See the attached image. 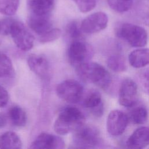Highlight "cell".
Here are the masks:
<instances>
[{
  "label": "cell",
  "mask_w": 149,
  "mask_h": 149,
  "mask_svg": "<svg viewBox=\"0 0 149 149\" xmlns=\"http://www.w3.org/2000/svg\"><path fill=\"white\" fill-rule=\"evenodd\" d=\"M85 116L75 107L64 108L59 113L54 124L55 132L60 135H65L75 132L84 124Z\"/></svg>",
  "instance_id": "1"
},
{
  "label": "cell",
  "mask_w": 149,
  "mask_h": 149,
  "mask_svg": "<svg viewBox=\"0 0 149 149\" xmlns=\"http://www.w3.org/2000/svg\"><path fill=\"white\" fill-rule=\"evenodd\" d=\"M75 68L79 77L84 81L94 84L104 90L109 88L111 76L108 71L99 63L88 61Z\"/></svg>",
  "instance_id": "2"
},
{
  "label": "cell",
  "mask_w": 149,
  "mask_h": 149,
  "mask_svg": "<svg viewBox=\"0 0 149 149\" xmlns=\"http://www.w3.org/2000/svg\"><path fill=\"white\" fill-rule=\"evenodd\" d=\"M116 36L133 47H142L147 44L148 36L142 27L129 23H123L116 28Z\"/></svg>",
  "instance_id": "3"
},
{
  "label": "cell",
  "mask_w": 149,
  "mask_h": 149,
  "mask_svg": "<svg viewBox=\"0 0 149 149\" xmlns=\"http://www.w3.org/2000/svg\"><path fill=\"white\" fill-rule=\"evenodd\" d=\"M73 144L75 148H94L101 143L98 130L94 126L83 125L73 132Z\"/></svg>",
  "instance_id": "4"
},
{
  "label": "cell",
  "mask_w": 149,
  "mask_h": 149,
  "mask_svg": "<svg viewBox=\"0 0 149 149\" xmlns=\"http://www.w3.org/2000/svg\"><path fill=\"white\" fill-rule=\"evenodd\" d=\"M81 40H73L68 49L69 61L75 68L88 62L93 55L91 46Z\"/></svg>",
  "instance_id": "5"
},
{
  "label": "cell",
  "mask_w": 149,
  "mask_h": 149,
  "mask_svg": "<svg viewBox=\"0 0 149 149\" xmlns=\"http://www.w3.org/2000/svg\"><path fill=\"white\" fill-rule=\"evenodd\" d=\"M57 95L62 100L76 104L81 101L83 96V86L74 80H66L59 83L56 87Z\"/></svg>",
  "instance_id": "6"
},
{
  "label": "cell",
  "mask_w": 149,
  "mask_h": 149,
  "mask_svg": "<svg viewBox=\"0 0 149 149\" xmlns=\"http://www.w3.org/2000/svg\"><path fill=\"white\" fill-rule=\"evenodd\" d=\"M10 35L16 47L20 50L27 51L33 48L34 37L23 23L15 20Z\"/></svg>",
  "instance_id": "7"
},
{
  "label": "cell",
  "mask_w": 149,
  "mask_h": 149,
  "mask_svg": "<svg viewBox=\"0 0 149 149\" xmlns=\"http://www.w3.org/2000/svg\"><path fill=\"white\" fill-rule=\"evenodd\" d=\"M138 87L132 79H124L120 84L119 90V102L125 107H132L138 100Z\"/></svg>",
  "instance_id": "8"
},
{
  "label": "cell",
  "mask_w": 149,
  "mask_h": 149,
  "mask_svg": "<svg viewBox=\"0 0 149 149\" xmlns=\"http://www.w3.org/2000/svg\"><path fill=\"white\" fill-rule=\"evenodd\" d=\"M108 22L107 15L103 12L93 13L83 20L80 27L86 34H91L100 32L105 29Z\"/></svg>",
  "instance_id": "9"
},
{
  "label": "cell",
  "mask_w": 149,
  "mask_h": 149,
  "mask_svg": "<svg viewBox=\"0 0 149 149\" xmlns=\"http://www.w3.org/2000/svg\"><path fill=\"white\" fill-rule=\"evenodd\" d=\"M129 120V116L125 112L120 110H113L107 119V130L112 136L121 135L125 131Z\"/></svg>",
  "instance_id": "10"
},
{
  "label": "cell",
  "mask_w": 149,
  "mask_h": 149,
  "mask_svg": "<svg viewBox=\"0 0 149 149\" xmlns=\"http://www.w3.org/2000/svg\"><path fill=\"white\" fill-rule=\"evenodd\" d=\"M65 147L63 139L48 133H40L31 143L30 148L35 149H61Z\"/></svg>",
  "instance_id": "11"
},
{
  "label": "cell",
  "mask_w": 149,
  "mask_h": 149,
  "mask_svg": "<svg viewBox=\"0 0 149 149\" xmlns=\"http://www.w3.org/2000/svg\"><path fill=\"white\" fill-rule=\"evenodd\" d=\"M83 105L95 116L100 117L103 115L104 105L102 97L97 90H91L87 93L83 99Z\"/></svg>",
  "instance_id": "12"
},
{
  "label": "cell",
  "mask_w": 149,
  "mask_h": 149,
  "mask_svg": "<svg viewBox=\"0 0 149 149\" xmlns=\"http://www.w3.org/2000/svg\"><path fill=\"white\" fill-rule=\"evenodd\" d=\"M27 64L30 69L40 78L48 77L49 63L44 56L34 54L30 55L27 58Z\"/></svg>",
  "instance_id": "13"
},
{
  "label": "cell",
  "mask_w": 149,
  "mask_h": 149,
  "mask_svg": "<svg viewBox=\"0 0 149 149\" xmlns=\"http://www.w3.org/2000/svg\"><path fill=\"white\" fill-rule=\"evenodd\" d=\"M149 145V128L140 127L136 129L129 136L126 146L128 148L141 149Z\"/></svg>",
  "instance_id": "14"
},
{
  "label": "cell",
  "mask_w": 149,
  "mask_h": 149,
  "mask_svg": "<svg viewBox=\"0 0 149 149\" xmlns=\"http://www.w3.org/2000/svg\"><path fill=\"white\" fill-rule=\"evenodd\" d=\"M27 24L31 30L40 36L52 29V23L48 15L32 14L27 19Z\"/></svg>",
  "instance_id": "15"
},
{
  "label": "cell",
  "mask_w": 149,
  "mask_h": 149,
  "mask_svg": "<svg viewBox=\"0 0 149 149\" xmlns=\"http://www.w3.org/2000/svg\"><path fill=\"white\" fill-rule=\"evenodd\" d=\"M129 62L135 68H141L149 65V48H139L129 55Z\"/></svg>",
  "instance_id": "16"
},
{
  "label": "cell",
  "mask_w": 149,
  "mask_h": 149,
  "mask_svg": "<svg viewBox=\"0 0 149 149\" xmlns=\"http://www.w3.org/2000/svg\"><path fill=\"white\" fill-rule=\"evenodd\" d=\"M29 8L32 14L48 15L54 6V0H29Z\"/></svg>",
  "instance_id": "17"
},
{
  "label": "cell",
  "mask_w": 149,
  "mask_h": 149,
  "mask_svg": "<svg viewBox=\"0 0 149 149\" xmlns=\"http://www.w3.org/2000/svg\"><path fill=\"white\" fill-rule=\"evenodd\" d=\"M22 147L21 139L14 132L8 131L0 136V148L20 149Z\"/></svg>",
  "instance_id": "18"
},
{
  "label": "cell",
  "mask_w": 149,
  "mask_h": 149,
  "mask_svg": "<svg viewBox=\"0 0 149 149\" xmlns=\"http://www.w3.org/2000/svg\"><path fill=\"white\" fill-rule=\"evenodd\" d=\"M9 118L13 125L22 127L26 125L27 116L25 111L19 106L11 107L8 111Z\"/></svg>",
  "instance_id": "19"
},
{
  "label": "cell",
  "mask_w": 149,
  "mask_h": 149,
  "mask_svg": "<svg viewBox=\"0 0 149 149\" xmlns=\"http://www.w3.org/2000/svg\"><path fill=\"white\" fill-rule=\"evenodd\" d=\"M15 75L12 61L5 54L0 51V78L10 77Z\"/></svg>",
  "instance_id": "20"
},
{
  "label": "cell",
  "mask_w": 149,
  "mask_h": 149,
  "mask_svg": "<svg viewBox=\"0 0 149 149\" xmlns=\"http://www.w3.org/2000/svg\"><path fill=\"white\" fill-rule=\"evenodd\" d=\"M107 63L108 67L115 72H122L127 68L125 58L119 54L110 56L107 59Z\"/></svg>",
  "instance_id": "21"
},
{
  "label": "cell",
  "mask_w": 149,
  "mask_h": 149,
  "mask_svg": "<svg viewBox=\"0 0 149 149\" xmlns=\"http://www.w3.org/2000/svg\"><path fill=\"white\" fill-rule=\"evenodd\" d=\"M148 113L147 108L144 106L134 107L130 111L129 118L134 124L141 125L146 122Z\"/></svg>",
  "instance_id": "22"
},
{
  "label": "cell",
  "mask_w": 149,
  "mask_h": 149,
  "mask_svg": "<svg viewBox=\"0 0 149 149\" xmlns=\"http://www.w3.org/2000/svg\"><path fill=\"white\" fill-rule=\"evenodd\" d=\"M20 0H0V13L5 16L15 15L19 6Z\"/></svg>",
  "instance_id": "23"
},
{
  "label": "cell",
  "mask_w": 149,
  "mask_h": 149,
  "mask_svg": "<svg viewBox=\"0 0 149 149\" xmlns=\"http://www.w3.org/2000/svg\"><path fill=\"white\" fill-rule=\"evenodd\" d=\"M109 7L118 13L128 11L132 7V0H107Z\"/></svg>",
  "instance_id": "24"
},
{
  "label": "cell",
  "mask_w": 149,
  "mask_h": 149,
  "mask_svg": "<svg viewBox=\"0 0 149 149\" xmlns=\"http://www.w3.org/2000/svg\"><path fill=\"white\" fill-rule=\"evenodd\" d=\"M66 33L68 36L73 40L82 39L83 31L80 25L76 21L70 22L66 27Z\"/></svg>",
  "instance_id": "25"
},
{
  "label": "cell",
  "mask_w": 149,
  "mask_h": 149,
  "mask_svg": "<svg viewBox=\"0 0 149 149\" xmlns=\"http://www.w3.org/2000/svg\"><path fill=\"white\" fill-rule=\"evenodd\" d=\"M61 34L62 31L59 29L52 28L45 34L40 36L39 41L40 42L43 44L52 42L58 39L61 36Z\"/></svg>",
  "instance_id": "26"
},
{
  "label": "cell",
  "mask_w": 149,
  "mask_h": 149,
  "mask_svg": "<svg viewBox=\"0 0 149 149\" xmlns=\"http://www.w3.org/2000/svg\"><path fill=\"white\" fill-rule=\"evenodd\" d=\"M82 13H87L92 10L96 6L95 0H72Z\"/></svg>",
  "instance_id": "27"
},
{
  "label": "cell",
  "mask_w": 149,
  "mask_h": 149,
  "mask_svg": "<svg viewBox=\"0 0 149 149\" xmlns=\"http://www.w3.org/2000/svg\"><path fill=\"white\" fill-rule=\"evenodd\" d=\"M15 20L11 18H4L0 20V35L10 34L11 28Z\"/></svg>",
  "instance_id": "28"
},
{
  "label": "cell",
  "mask_w": 149,
  "mask_h": 149,
  "mask_svg": "<svg viewBox=\"0 0 149 149\" xmlns=\"http://www.w3.org/2000/svg\"><path fill=\"white\" fill-rule=\"evenodd\" d=\"M139 79L143 90L149 94V68L141 71L139 75Z\"/></svg>",
  "instance_id": "29"
},
{
  "label": "cell",
  "mask_w": 149,
  "mask_h": 149,
  "mask_svg": "<svg viewBox=\"0 0 149 149\" xmlns=\"http://www.w3.org/2000/svg\"><path fill=\"white\" fill-rule=\"evenodd\" d=\"M9 99V95L8 91L0 85V108L5 107Z\"/></svg>",
  "instance_id": "30"
},
{
  "label": "cell",
  "mask_w": 149,
  "mask_h": 149,
  "mask_svg": "<svg viewBox=\"0 0 149 149\" xmlns=\"http://www.w3.org/2000/svg\"><path fill=\"white\" fill-rule=\"evenodd\" d=\"M7 123L6 115L2 112H0V129L5 127Z\"/></svg>",
  "instance_id": "31"
},
{
  "label": "cell",
  "mask_w": 149,
  "mask_h": 149,
  "mask_svg": "<svg viewBox=\"0 0 149 149\" xmlns=\"http://www.w3.org/2000/svg\"><path fill=\"white\" fill-rule=\"evenodd\" d=\"M128 1H130V0H128Z\"/></svg>",
  "instance_id": "32"
}]
</instances>
